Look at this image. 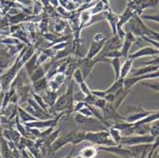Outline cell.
<instances>
[{"label":"cell","instance_id":"1","mask_svg":"<svg viewBox=\"0 0 159 158\" xmlns=\"http://www.w3.org/2000/svg\"><path fill=\"white\" fill-rule=\"evenodd\" d=\"M124 26L125 29H123V30L125 32H131L135 37L149 36L150 38L158 41V32L152 31L149 27H147L145 23L143 22V20L139 17V16L134 14V16Z\"/></svg>","mask_w":159,"mask_h":158},{"label":"cell","instance_id":"33","mask_svg":"<svg viewBox=\"0 0 159 158\" xmlns=\"http://www.w3.org/2000/svg\"><path fill=\"white\" fill-rule=\"evenodd\" d=\"M66 23L64 22V21H62V20H58L56 23H55V26H54V28H55V31L56 32H58V33H61V32H63L64 30H65V28H66Z\"/></svg>","mask_w":159,"mask_h":158},{"label":"cell","instance_id":"22","mask_svg":"<svg viewBox=\"0 0 159 158\" xmlns=\"http://www.w3.org/2000/svg\"><path fill=\"white\" fill-rule=\"evenodd\" d=\"M17 112L19 114V116L21 118V120L24 121V123H28V122H32L36 120V118H34V116H32L30 113L27 112L23 108L21 107H17Z\"/></svg>","mask_w":159,"mask_h":158},{"label":"cell","instance_id":"14","mask_svg":"<svg viewBox=\"0 0 159 158\" xmlns=\"http://www.w3.org/2000/svg\"><path fill=\"white\" fill-rule=\"evenodd\" d=\"M134 13L133 10L131 8L127 7L126 10L119 16V19H118V22H117V25H116V32L122 30L124 25L134 16Z\"/></svg>","mask_w":159,"mask_h":158},{"label":"cell","instance_id":"35","mask_svg":"<svg viewBox=\"0 0 159 158\" xmlns=\"http://www.w3.org/2000/svg\"><path fill=\"white\" fill-rule=\"evenodd\" d=\"M91 93L97 98H104L106 96L105 91H91Z\"/></svg>","mask_w":159,"mask_h":158},{"label":"cell","instance_id":"28","mask_svg":"<svg viewBox=\"0 0 159 158\" xmlns=\"http://www.w3.org/2000/svg\"><path fill=\"white\" fill-rule=\"evenodd\" d=\"M152 125H150V134L153 137H158L159 135V123L158 120L152 123Z\"/></svg>","mask_w":159,"mask_h":158},{"label":"cell","instance_id":"42","mask_svg":"<svg viewBox=\"0 0 159 158\" xmlns=\"http://www.w3.org/2000/svg\"><path fill=\"white\" fill-rule=\"evenodd\" d=\"M131 158H134V157H131Z\"/></svg>","mask_w":159,"mask_h":158},{"label":"cell","instance_id":"15","mask_svg":"<svg viewBox=\"0 0 159 158\" xmlns=\"http://www.w3.org/2000/svg\"><path fill=\"white\" fill-rule=\"evenodd\" d=\"M159 69L158 66H143L138 69H134V70H131V76H139V75H145L153 71H157Z\"/></svg>","mask_w":159,"mask_h":158},{"label":"cell","instance_id":"13","mask_svg":"<svg viewBox=\"0 0 159 158\" xmlns=\"http://www.w3.org/2000/svg\"><path fill=\"white\" fill-rule=\"evenodd\" d=\"M105 19L111 25L112 35H116V25L119 19V16H117L116 13H114L111 9H108L107 11H105Z\"/></svg>","mask_w":159,"mask_h":158},{"label":"cell","instance_id":"20","mask_svg":"<svg viewBox=\"0 0 159 158\" xmlns=\"http://www.w3.org/2000/svg\"><path fill=\"white\" fill-rule=\"evenodd\" d=\"M46 73H47V70H45L44 67H41V66L37 67V68L33 71V74L30 75V76H31V79H32V81H33V83L35 82V81H37V80H39V79H41V78H43V77H45Z\"/></svg>","mask_w":159,"mask_h":158},{"label":"cell","instance_id":"7","mask_svg":"<svg viewBox=\"0 0 159 158\" xmlns=\"http://www.w3.org/2000/svg\"><path fill=\"white\" fill-rule=\"evenodd\" d=\"M74 134H75V131H71L70 133H68L67 134H63L61 136H58L52 144L50 146L49 148V152H56L58 151L60 149H62L64 146L70 144L71 141L74 139Z\"/></svg>","mask_w":159,"mask_h":158},{"label":"cell","instance_id":"6","mask_svg":"<svg viewBox=\"0 0 159 158\" xmlns=\"http://www.w3.org/2000/svg\"><path fill=\"white\" fill-rule=\"evenodd\" d=\"M98 151H102L106 152H110L112 154H115L117 156H121L123 158H131L134 157L132 151L128 147H124L121 145H115V146H110V147H104V146H96Z\"/></svg>","mask_w":159,"mask_h":158},{"label":"cell","instance_id":"8","mask_svg":"<svg viewBox=\"0 0 159 158\" xmlns=\"http://www.w3.org/2000/svg\"><path fill=\"white\" fill-rule=\"evenodd\" d=\"M96 64L94 59H88L87 57H76V66L81 70L84 79L86 80L88 76L91 74V71L93 70L94 65Z\"/></svg>","mask_w":159,"mask_h":158},{"label":"cell","instance_id":"39","mask_svg":"<svg viewBox=\"0 0 159 158\" xmlns=\"http://www.w3.org/2000/svg\"><path fill=\"white\" fill-rule=\"evenodd\" d=\"M50 3V0H42V4L44 7H47Z\"/></svg>","mask_w":159,"mask_h":158},{"label":"cell","instance_id":"23","mask_svg":"<svg viewBox=\"0 0 159 158\" xmlns=\"http://www.w3.org/2000/svg\"><path fill=\"white\" fill-rule=\"evenodd\" d=\"M104 19H105V11L100 12V13H96V14H93V16H91V18H90V20H89V22L84 26V29L87 28V27H90L91 25H93L94 23L102 21Z\"/></svg>","mask_w":159,"mask_h":158},{"label":"cell","instance_id":"21","mask_svg":"<svg viewBox=\"0 0 159 158\" xmlns=\"http://www.w3.org/2000/svg\"><path fill=\"white\" fill-rule=\"evenodd\" d=\"M38 53H36V54H34L30 59H29V61H27L26 62V69H27V70H28V73H29V74H33V71L37 68V66H36V61H37V57H38Z\"/></svg>","mask_w":159,"mask_h":158},{"label":"cell","instance_id":"40","mask_svg":"<svg viewBox=\"0 0 159 158\" xmlns=\"http://www.w3.org/2000/svg\"><path fill=\"white\" fill-rule=\"evenodd\" d=\"M93 1V0H85V3H91Z\"/></svg>","mask_w":159,"mask_h":158},{"label":"cell","instance_id":"3","mask_svg":"<svg viewBox=\"0 0 159 158\" xmlns=\"http://www.w3.org/2000/svg\"><path fill=\"white\" fill-rule=\"evenodd\" d=\"M157 137H153L151 134L146 135H131V136H123L120 139L119 145L124 147L135 146V145H145L152 144Z\"/></svg>","mask_w":159,"mask_h":158},{"label":"cell","instance_id":"34","mask_svg":"<svg viewBox=\"0 0 159 158\" xmlns=\"http://www.w3.org/2000/svg\"><path fill=\"white\" fill-rule=\"evenodd\" d=\"M85 97H86V95L81 91H79L78 93H74V101H75V102H81V101H83L84 102Z\"/></svg>","mask_w":159,"mask_h":158},{"label":"cell","instance_id":"29","mask_svg":"<svg viewBox=\"0 0 159 158\" xmlns=\"http://www.w3.org/2000/svg\"><path fill=\"white\" fill-rule=\"evenodd\" d=\"M74 78V81L75 82V83H77L78 85L79 84H81L83 81H85V79H84V77H83V74H82V73H81V70L77 68V69H75V70L74 71V74H73V76H71Z\"/></svg>","mask_w":159,"mask_h":158},{"label":"cell","instance_id":"27","mask_svg":"<svg viewBox=\"0 0 159 158\" xmlns=\"http://www.w3.org/2000/svg\"><path fill=\"white\" fill-rule=\"evenodd\" d=\"M141 85L146 87L148 89H151L152 91H153L154 93L159 92V85H158V81L157 82H150V80H145V81H142Z\"/></svg>","mask_w":159,"mask_h":158},{"label":"cell","instance_id":"11","mask_svg":"<svg viewBox=\"0 0 159 158\" xmlns=\"http://www.w3.org/2000/svg\"><path fill=\"white\" fill-rule=\"evenodd\" d=\"M154 111H146L144 110L141 106H139L138 110L132 112L129 115H128L127 117H125V122L127 123H136L138 122L139 120H141L142 118L146 117L147 115H149V114H151L152 112H153Z\"/></svg>","mask_w":159,"mask_h":158},{"label":"cell","instance_id":"38","mask_svg":"<svg viewBox=\"0 0 159 158\" xmlns=\"http://www.w3.org/2000/svg\"><path fill=\"white\" fill-rule=\"evenodd\" d=\"M74 152H75V146H74L73 149H71V151H70V153L66 157H63V158H74Z\"/></svg>","mask_w":159,"mask_h":158},{"label":"cell","instance_id":"32","mask_svg":"<svg viewBox=\"0 0 159 158\" xmlns=\"http://www.w3.org/2000/svg\"><path fill=\"white\" fill-rule=\"evenodd\" d=\"M79 86H80V91L85 94V95H89V94H91L92 93H91V89L89 88V86L87 85V83L85 82V81H83L81 84H79Z\"/></svg>","mask_w":159,"mask_h":158},{"label":"cell","instance_id":"16","mask_svg":"<svg viewBox=\"0 0 159 158\" xmlns=\"http://www.w3.org/2000/svg\"><path fill=\"white\" fill-rule=\"evenodd\" d=\"M98 153L97 147L95 146H89L82 149L79 151V156L81 158H94Z\"/></svg>","mask_w":159,"mask_h":158},{"label":"cell","instance_id":"36","mask_svg":"<svg viewBox=\"0 0 159 158\" xmlns=\"http://www.w3.org/2000/svg\"><path fill=\"white\" fill-rule=\"evenodd\" d=\"M47 29H48V23H47V20L45 19H43L42 23H41V30L43 31V33L46 32L47 31Z\"/></svg>","mask_w":159,"mask_h":158},{"label":"cell","instance_id":"2","mask_svg":"<svg viewBox=\"0 0 159 158\" xmlns=\"http://www.w3.org/2000/svg\"><path fill=\"white\" fill-rule=\"evenodd\" d=\"M84 141L93 143L96 146H115V142L111 139L108 130H102L97 132H86Z\"/></svg>","mask_w":159,"mask_h":158},{"label":"cell","instance_id":"5","mask_svg":"<svg viewBox=\"0 0 159 158\" xmlns=\"http://www.w3.org/2000/svg\"><path fill=\"white\" fill-rule=\"evenodd\" d=\"M158 76H159V74L157 70V71H153V73H151V74H148L145 75L126 77L123 79V88H124V90H132L136 84H138L142 81H145V80H152V79L158 78Z\"/></svg>","mask_w":159,"mask_h":158},{"label":"cell","instance_id":"24","mask_svg":"<svg viewBox=\"0 0 159 158\" xmlns=\"http://www.w3.org/2000/svg\"><path fill=\"white\" fill-rule=\"evenodd\" d=\"M121 88H123V79H120L119 78L118 80L114 81L113 84L111 86V87H109L105 91V93H106V94H108V93H114L115 92H117Z\"/></svg>","mask_w":159,"mask_h":158},{"label":"cell","instance_id":"37","mask_svg":"<svg viewBox=\"0 0 159 158\" xmlns=\"http://www.w3.org/2000/svg\"><path fill=\"white\" fill-rule=\"evenodd\" d=\"M50 3L54 8H57V7H58V5H59V1H58V0H50Z\"/></svg>","mask_w":159,"mask_h":158},{"label":"cell","instance_id":"12","mask_svg":"<svg viewBox=\"0 0 159 158\" xmlns=\"http://www.w3.org/2000/svg\"><path fill=\"white\" fill-rule=\"evenodd\" d=\"M66 75L64 74H56L51 80H49V90L52 92H58L64 85Z\"/></svg>","mask_w":159,"mask_h":158},{"label":"cell","instance_id":"43","mask_svg":"<svg viewBox=\"0 0 159 158\" xmlns=\"http://www.w3.org/2000/svg\"><path fill=\"white\" fill-rule=\"evenodd\" d=\"M157 158H158V156H157Z\"/></svg>","mask_w":159,"mask_h":158},{"label":"cell","instance_id":"31","mask_svg":"<svg viewBox=\"0 0 159 158\" xmlns=\"http://www.w3.org/2000/svg\"><path fill=\"white\" fill-rule=\"evenodd\" d=\"M139 17L142 20H152V21L157 22V23L159 21V19H158V13L154 14V16H149V14H141V16H139Z\"/></svg>","mask_w":159,"mask_h":158},{"label":"cell","instance_id":"41","mask_svg":"<svg viewBox=\"0 0 159 158\" xmlns=\"http://www.w3.org/2000/svg\"><path fill=\"white\" fill-rule=\"evenodd\" d=\"M36 1H39V0H36Z\"/></svg>","mask_w":159,"mask_h":158},{"label":"cell","instance_id":"18","mask_svg":"<svg viewBox=\"0 0 159 158\" xmlns=\"http://www.w3.org/2000/svg\"><path fill=\"white\" fill-rule=\"evenodd\" d=\"M49 89V81L46 77H43L35 82H34V90L36 93L44 92Z\"/></svg>","mask_w":159,"mask_h":158},{"label":"cell","instance_id":"9","mask_svg":"<svg viewBox=\"0 0 159 158\" xmlns=\"http://www.w3.org/2000/svg\"><path fill=\"white\" fill-rule=\"evenodd\" d=\"M159 51L158 49L152 47V46H145L142 47L140 49H138L135 52L129 54L128 58L132 59V60H135L138 58H141V57H145V56H154V55H158Z\"/></svg>","mask_w":159,"mask_h":158},{"label":"cell","instance_id":"26","mask_svg":"<svg viewBox=\"0 0 159 158\" xmlns=\"http://www.w3.org/2000/svg\"><path fill=\"white\" fill-rule=\"evenodd\" d=\"M108 131L110 133V135L111 137V139L115 142V144L116 145H119V142H120V139H121V134H120V132L116 129H114L112 127H110L108 129Z\"/></svg>","mask_w":159,"mask_h":158},{"label":"cell","instance_id":"19","mask_svg":"<svg viewBox=\"0 0 159 158\" xmlns=\"http://www.w3.org/2000/svg\"><path fill=\"white\" fill-rule=\"evenodd\" d=\"M114 73V81H116L120 77V69H121V60L120 58H112L110 61Z\"/></svg>","mask_w":159,"mask_h":158},{"label":"cell","instance_id":"25","mask_svg":"<svg viewBox=\"0 0 159 158\" xmlns=\"http://www.w3.org/2000/svg\"><path fill=\"white\" fill-rule=\"evenodd\" d=\"M108 9H110V8H107V7L104 5V3L100 0V1H98V2L90 10V11H91V14L93 16V14H96V13L103 12V11H107Z\"/></svg>","mask_w":159,"mask_h":158},{"label":"cell","instance_id":"17","mask_svg":"<svg viewBox=\"0 0 159 158\" xmlns=\"http://www.w3.org/2000/svg\"><path fill=\"white\" fill-rule=\"evenodd\" d=\"M133 63L134 60L127 58L124 62L123 65H121V69H120V79H124L126 77H128V75L129 74L133 68Z\"/></svg>","mask_w":159,"mask_h":158},{"label":"cell","instance_id":"30","mask_svg":"<svg viewBox=\"0 0 159 158\" xmlns=\"http://www.w3.org/2000/svg\"><path fill=\"white\" fill-rule=\"evenodd\" d=\"M106 105H107V101L104 98H96L93 103V107L99 110H102L103 108H105Z\"/></svg>","mask_w":159,"mask_h":158},{"label":"cell","instance_id":"10","mask_svg":"<svg viewBox=\"0 0 159 158\" xmlns=\"http://www.w3.org/2000/svg\"><path fill=\"white\" fill-rule=\"evenodd\" d=\"M125 37L122 43V46H121V57H124V58H128V55L129 53V51H131V48L134 44V42L135 41L136 37L131 33V32H125Z\"/></svg>","mask_w":159,"mask_h":158},{"label":"cell","instance_id":"4","mask_svg":"<svg viewBox=\"0 0 159 158\" xmlns=\"http://www.w3.org/2000/svg\"><path fill=\"white\" fill-rule=\"evenodd\" d=\"M109 37H106L104 36L103 34H96L91 43V46H90V49L88 51V52H87L86 56L88 59H93L94 58V57L101 52V50H102L104 44H105V42L106 40L108 39Z\"/></svg>","mask_w":159,"mask_h":158}]
</instances>
